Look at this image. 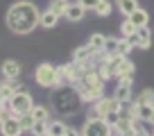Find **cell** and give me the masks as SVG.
<instances>
[{"instance_id":"1","label":"cell","mask_w":154,"mask_h":136,"mask_svg":"<svg viewBox=\"0 0 154 136\" xmlns=\"http://www.w3.org/2000/svg\"><path fill=\"white\" fill-rule=\"evenodd\" d=\"M5 23L16 34H29L36 25H41V11L29 0H20V2H14L7 9Z\"/></svg>"},{"instance_id":"2","label":"cell","mask_w":154,"mask_h":136,"mask_svg":"<svg viewBox=\"0 0 154 136\" xmlns=\"http://www.w3.org/2000/svg\"><path fill=\"white\" fill-rule=\"evenodd\" d=\"M104 84H106V79L100 77L97 70L93 68V70H88V73H84L82 77H79V82L75 84V88H77V93H79V97H82V102L93 104L95 100H100V97L104 95Z\"/></svg>"},{"instance_id":"3","label":"cell","mask_w":154,"mask_h":136,"mask_svg":"<svg viewBox=\"0 0 154 136\" xmlns=\"http://www.w3.org/2000/svg\"><path fill=\"white\" fill-rule=\"evenodd\" d=\"M54 109L63 116H75L82 109V97L75 86H59L54 95Z\"/></svg>"},{"instance_id":"4","label":"cell","mask_w":154,"mask_h":136,"mask_svg":"<svg viewBox=\"0 0 154 136\" xmlns=\"http://www.w3.org/2000/svg\"><path fill=\"white\" fill-rule=\"evenodd\" d=\"M106 61H109L111 79H120V77H125V75H134V63L129 61V57H122V54H106Z\"/></svg>"},{"instance_id":"5","label":"cell","mask_w":154,"mask_h":136,"mask_svg":"<svg viewBox=\"0 0 154 136\" xmlns=\"http://www.w3.org/2000/svg\"><path fill=\"white\" fill-rule=\"evenodd\" d=\"M34 79H36L38 86L43 88H59V75H57V66H50V63H38L36 70H34Z\"/></svg>"},{"instance_id":"6","label":"cell","mask_w":154,"mask_h":136,"mask_svg":"<svg viewBox=\"0 0 154 136\" xmlns=\"http://www.w3.org/2000/svg\"><path fill=\"white\" fill-rule=\"evenodd\" d=\"M79 131H82V136H113V127L104 118H97V116H88Z\"/></svg>"},{"instance_id":"7","label":"cell","mask_w":154,"mask_h":136,"mask_svg":"<svg viewBox=\"0 0 154 136\" xmlns=\"http://www.w3.org/2000/svg\"><path fill=\"white\" fill-rule=\"evenodd\" d=\"M120 100H116L113 95H102L100 100L93 102V109H91V116H97V118H106L109 113L113 111H120Z\"/></svg>"},{"instance_id":"8","label":"cell","mask_w":154,"mask_h":136,"mask_svg":"<svg viewBox=\"0 0 154 136\" xmlns=\"http://www.w3.org/2000/svg\"><path fill=\"white\" fill-rule=\"evenodd\" d=\"M9 107H11V111H14L16 116L32 111V109H34V100H32V95L27 93V88H25V91H16L14 95L9 97Z\"/></svg>"},{"instance_id":"9","label":"cell","mask_w":154,"mask_h":136,"mask_svg":"<svg viewBox=\"0 0 154 136\" xmlns=\"http://www.w3.org/2000/svg\"><path fill=\"white\" fill-rule=\"evenodd\" d=\"M0 131H2V136H20L23 134V127L18 122V116H11L7 120H2L0 122Z\"/></svg>"},{"instance_id":"10","label":"cell","mask_w":154,"mask_h":136,"mask_svg":"<svg viewBox=\"0 0 154 136\" xmlns=\"http://www.w3.org/2000/svg\"><path fill=\"white\" fill-rule=\"evenodd\" d=\"M86 16V7L77 0V2H68V9H66V18L70 23H79V20Z\"/></svg>"},{"instance_id":"11","label":"cell","mask_w":154,"mask_h":136,"mask_svg":"<svg viewBox=\"0 0 154 136\" xmlns=\"http://www.w3.org/2000/svg\"><path fill=\"white\" fill-rule=\"evenodd\" d=\"M2 77H7V79H16L20 75V63L16 61V59H7V61H2Z\"/></svg>"},{"instance_id":"12","label":"cell","mask_w":154,"mask_h":136,"mask_svg":"<svg viewBox=\"0 0 154 136\" xmlns=\"http://www.w3.org/2000/svg\"><path fill=\"white\" fill-rule=\"evenodd\" d=\"M95 57V50L91 48V45H79V48L72 52V61H86V59H93Z\"/></svg>"},{"instance_id":"13","label":"cell","mask_w":154,"mask_h":136,"mask_svg":"<svg viewBox=\"0 0 154 136\" xmlns=\"http://www.w3.org/2000/svg\"><path fill=\"white\" fill-rule=\"evenodd\" d=\"M113 97L120 100V102H131L134 100V97H131V86L129 84H120L118 82V86H116V91H113Z\"/></svg>"},{"instance_id":"14","label":"cell","mask_w":154,"mask_h":136,"mask_svg":"<svg viewBox=\"0 0 154 136\" xmlns=\"http://www.w3.org/2000/svg\"><path fill=\"white\" fill-rule=\"evenodd\" d=\"M127 18H129L131 23L136 25V27H143V25H147V23H149V16H147V11H145V9H140V7L134 11V14H129Z\"/></svg>"},{"instance_id":"15","label":"cell","mask_w":154,"mask_h":136,"mask_svg":"<svg viewBox=\"0 0 154 136\" xmlns=\"http://www.w3.org/2000/svg\"><path fill=\"white\" fill-rule=\"evenodd\" d=\"M138 118L143 122H149L154 118V102H143L138 104Z\"/></svg>"},{"instance_id":"16","label":"cell","mask_w":154,"mask_h":136,"mask_svg":"<svg viewBox=\"0 0 154 136\" xmlns=\"http://www.w3.org/2000/svg\"><path fill=\"white\" fill-rule=\"evenodd\" d=\"M138 36H140V50H147L149 45H152V32H149V25H143V27H138Z\"/></svg>"},{"instance_id":"17","label":"cell","mask_w":154,"mask_h":136,"mask_svg":"<svg viewBox=\"0 0 154 136\" xmlns=\"http://www.w3.org/2000/svg\"><path fill=\"white\" fill-rule=\"evenodd\" d=\"M116 5H118L120 14H125V16L134 14V11L138 9V2H136V0H116Z\"/></svg>"},{"instance_id":"18","label":"cell","mask_w":154,"mask_h":136,"mask_svg":"<svg viewBox=\"0 0 154 136\" xmlns=\"http://www.w3.org/2000/svg\"><path fill=\"white\" fill-rule=\"evenodd\" d=\"M66 9H68V0H52L50 2V11H54L59 18H66Z\"/></svg>"},{"instance_id":"19","label":"cell","mask_w":154,"mask_h":136,"mask_svg":"<svg viewBox=\"0 0 154 136\" xmlns=\"http://www.w3.org/2000/svg\"><path fill=\"white\" fill-rule=\"evenodd\" d=\"M57 20H59V16L54 14V11H43V14H41V27H54V25H57Z\"/></svg>"},{"instance_id":"20","label":"cell","mask_w":154,"mask_h":136,"mask_svg":"<svg viewBox=\"0 0 154 136\" xmlns=\"http://www.w3.org/2000/svg\"><path fill=\"white\" fill-rule=\"evenodd\" d=\"M18 122H20V127H23V131H32L36 118L32 116V111H27V113H20V116H18Z\"/></svg>"},{"instance_id":"21","label":"cell","mask_w":154,"mask_h":136,"mask_svg":"<svg viewBox=\"0 0 154 136\" xmlns=\"http://www.w3.org/2000/svg\"><path fill=\"white\" fill-rule=\"evenodd\" d=\"M104 39L102 34H91V39H88V45H91L95 52H104Z\"/></svg>"},{"instance_id":"22","label":"cell","mask_w":154,"mask_h":136,"mask_svg":"<svg viewBox=\"0 0 154 136\" xmlns=\"http://www.w3.org/2000/svg\"><path fill=\"white\" fill-rule=\"evenodd\" d=\"M118 43H120V39L106 36L104 39V54H118Z\"/></svg>"},{"instance_id":"23","label":"cell","mask_w":154,"mask_h":136,"mask_svg":"<svg viewBox=\"0 0 154 136\" xmlns=\"http://www.w3.org/2000/svg\"><path fill=\"white\" fill-rule=\"evenodd\" d=\"M48 131H50L52 136H63L66 125H63L61 120H50V122H48Z\"/></svg>"},{"instance_id":"24","label":"cell","mask_w":154,"mask_h":136,"mask_svg":"<svg viewBox=\"0 0 154 136\" xmlns=\"http://www.w3.org/2000/svg\"><path fill=\"white\" fill-rule=\"evenodd\" d=\"M32 116L36 118V120H50V109L48 107H41V104H34Z\"/></svg>"},{"instance_id":"25","label":"cell","mask_w":154,"mask_h":136,"mask_svg":"<svg viewBox=\"0 0 154 136\" xmlns=\"http://www.w3.org/2000/svg\"><path fill=\"white\" fill-rule=\"evenodd\" d=\"M11 95H14V88H11L9 79H2V82H0V100L5 102V100H9Z\"/></svg>"},{"instance_id":"26","label":"cell","mask_w":154,"mask_h":136,"mask_svg":"<svg viewBox=\"0 0 154 136\" xmlns=\"http://www.w3.org/2000/svg\"><path fill=\"white\" fill-rule=\"evenodd\" d=\"M134 102H136V104H143V102H154V91H152V88H143V91L134 97Z\"/></svg>"},{"instance_id":"27","label":"cell","mask_w":154,"mask_h":136,"mask_svg":"<svg viewBox=\"0 0 154 136\" xmlns=\"http://www.w3.org/2000/svg\"><path fill=\"white\" fill-rule=\"evenodd\" d=\"M136 29H138V27H136V25L131 23L129 18H127V20H122V23H120V34L125 36V39H127V36H131V34H136Z\"/></svg>"},{"instance_id":"28","label":"cell","mask_w":154,"mask_h":136,"mask_svg":"<svg viewBox=\"0 0 154 136\" xmlns=\"http://www.w3.org/2000/svg\"><path fill=\"white\" fill-rule=\"evenodd\" d=\"M93 11H95L97 16H109V14H111V2H109V0H100V2H97V7H95Z\"/></svg>"},{"instance_id":"29","label":"cell","mask_w":154,"mask_h":136,"mask_svg":"<svg viewBox=\"0 0 154 136\" xmlns=\"http://www.w3.org/2000/svg\"><path fill=\"white\" fill-rule=\"evenodd\" d=\"M131 48H134V45H131L129 41L125 39V36H122V39H120V43H118V54H122V57H127V54L131 52Z\"/></svg>"},{"instance_id":"30","label":"cell","mask_w":154,"mask_h":136,"mask_svg":"<svg viewBox=\"0 0 154 136\" xmlns=\"http://www.w3.org/2000/svg\"><path fill=\"white\" fill-rule=\"evenodd\" d=\"M48 122H50V120H36V122H34V127H32V134L36 136V134L48 131Z\"/></svg>"},{"instance_id":"31","label":"cell","mask_w":154,"mask_h":136,"mask_svg":"<svg viewBox=\"0 0 154 136\" xmlns=\"http://www.w3.org/2000/svg\"><path fill=\"white\" fill-rule=\"evenodd\" d=\"M104 120L109 122L111 127H116V125H118V120H120V113H118V111H113V113H109V116H106Z\"/></svg>"},{"instance_id":"32","label":"cell","mask_w":154,"mask_h":136,"mask_svg":"<svg viewBox=\"0 0 154 136\" xmlns=\"http://www.w3.org/2000/svg\"><path fill=\"white\" fill-rule=\"evenodd\" d=\"M79 2H82V5L86 7V9H95V7H97V2H100V0H79Z\"/></svg>"},{"instance_id":"33","label":"cell","mask_w":154,"mask_h":136,"mask_svg":"<svg viewBox=\"0 0 154 136\" xmlns=\"http://www.w3.org/2000/svg\"><path fill=\"white\" fill-rule=\"evenodd\" d=\"M63 136H82V131H79V129H75V127H66Z\"/></svg>"},{"instance_id":"34","label":"cell","mask_w":154,"mask_h":136,"mask_svg":"<svg viewBox=\"0 0 154 136\" xmlns=\"http://www.w3.org/2000/svg\"><path fill=\"white\" fill-rule=\"evenodd\" d=\"M131 136H149V134H147V131H143V129H136Z\"/></svg>"},{"instance_id":"35","label":"cell","mask_w":154,"mask_h":136,"mask_svg":"<svg viewBox=\"0 0 154 136\" xmlns=\"http://www.w3.org/2000/svg\"><path fill=\"white\" fill-rule=\"evenodd\" d=\"M36 136H52L50 131H43V134H36Z\"/></svg>"},{"instance_id":"36","label":"cell","mask_w":154,"mask_h":136,"mask_svg":"<svg viewBox=\"0 0 154 136\" xmlns=\"http://www.w3.org/2000/svg\"><path fill=\"white\" fill-rule=\"evenodd\" d=\"M0 111H2V100H0Z\"/></svg>"},{"instance_id":"37","label":"cell","mask_w":154,"mask_h":136,"mask_svg":"<svg viewBox=\"0 0 154 136\" xmlns=\"http://www.w3.org/2000/svg\"><path fill=\"white\" fill-rule=\"evenodd\" d=\"M149 136H154V129H152V131H149Z\"/></svg>"}]
</instances>
